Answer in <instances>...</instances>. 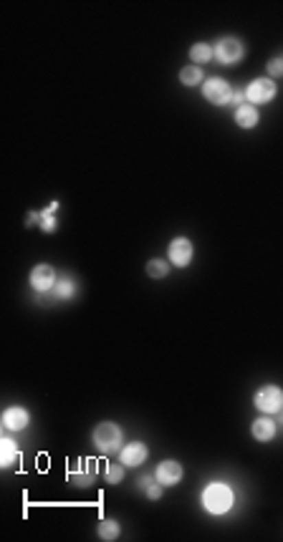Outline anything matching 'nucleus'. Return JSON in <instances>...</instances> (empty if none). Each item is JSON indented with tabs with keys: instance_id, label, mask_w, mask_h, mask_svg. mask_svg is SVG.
<instances>
[{
	"instance_id": "1",
	"label": "nucleus",
	"mask_w": 283,
	"mask_h": 542,
	"mask_svg": "<svg viewBox=\"0 0 283 542\" xmlns=\"http://www.w3.org/2000/svg\"><path fill=\"white\" fill-rule=\"evenodd\" d=\"M200 502H203V510L207 512V515L223 517V515H228V512L233 510L236 495H233V489H230L225 482H210V484L203 489Z\"/></svg>"
},
{
	"instance_id": "2",
	"label": "nucleus",
	"mask_w": 283,
	"mask_h": 542,
	"mask_svg": "<svg viewBox=\"0 0 283 542\" xmlns=\"http://www.w3.org/2000/svg\"><path fill=\"white\" fill-rule=\"evenodd\" d=\"M91 442H94L96 451L104 454V457L119 454L122 447H124V432H122V426L114 424V421H102V424L94 426Z\"/></svg>"
},
{
	"instance_id": "3",
	"label": "nucleus",
	"mask_w": 283,
	"mask_h": 542,
	"mask_svg": "<svg viewBox=\"0 0 283 542\" xmlns=\"http://www.w3.org/2000/svg\"><path fill=\"white\" fill-rule=\"evenodd\" d=\"M212 56L220 66H236L245 58V46L243 40L236 36H223L215 46H212Z\"/></svg>"
},
{
	"instance_id": "4",
	"label": "nucleus",
	"mask_w": 283,
	"mask_h": 542,
	"mask_svg": "<svg viewBox=\"0 0 283 542\" xmlns=\"http://www.w3.org/2000/svg\"><path fill=\"white\" fill-rule=\"evenodd\" d=\"M275 93H278V86H275L273 78H268V76L253 78L251 84L245 86V101L253 104V106H260V104L273 101Z\"/></svg>"
},
{
	"instance_id": "5",
	"label": "nucleus",
	"mask_w": 283,
	"mask_h": 542,
	"mask_svg": "<svg viewBox=\"0 0 283 542\" xmlns=\"http://www.w3.org/2000/svg\"><path fill=\"white\" fill-rule=\"evenodd\" d=\"M253 403H256V409L260 414H278L283 409V388L275 386V384H266V386H260L253 396Z\"/></svg>"
},
{
	"instance_id": "6",
	"label": "nucleus",
	"mask_w": 283,
	"mask_h": 542,
	"mask_svg": "<svg viewBox=\"0 0 283 542\" xmlns=\"http://www.w3.org/2000/svg\"><path fill=\"white\" fill-rule=\"evenodd\" d=\"M233 86L220 76H210L203 81V96L205 101H210L212 106H225L233 101Z\"/></svg>"
},
{
	"instance_id": "7",
	"label": "nucleus",
	"mask_w": 283,
	"mask_h": 542,
	"mask_svg": "<svg viewBox=\"0 0 283 542\" xmlns=\"http://www.w3.org/2000/svg\"><path fill=\"white\" fill-rule=\"evenodd\" d=\"M192 255H195L192 240L185 237V235L170 240V245H167V260H170V265H174V268H188V265L192 263Z\"/></svg>"
},
{
	"instance_id": "8",
	"label": "nucleus",
	"mask_w": 283,
	"mask_h": 542,
	"mask_svg": "<svg viewBox=\"0 0 283 542\" xmlns=\"http://www.w3.org/2000/svg\"><path fill=\"white\" fill-rule=\"evenodd\" d=\"M96 480V459H76L69 469V484L73 487H91Z\"/></svg>"
},
{
	"instance_id": "9",
	"label": "nucleus",
	"mask_w": 283,
	"mask_h": 542,
	"mask_svg": "<svg viewBox=\"0 0 283 542\" xmlns=\"http://www.w3.org/2000/svg\"><path fill=\"white\" fill-rule=\"evenodd\" d=\"M28 280H31V287L36 290V293H48L51 287H56L54 265H48V263L33 265V270H31V275H28Z\"/></svg>"
},
{
	"instance_id": "10",
	"label": "nucleus",
	"mask_w": 283,
	"mask_h": 542,
	"mask_svg": "<svg viewBox=\"0 0 283 542\" xmlns=\"http://www.w3.org/2000/svg\"><path fill=\"white\" fill-rule=\"evenodd\" d=\"M182 477H185V469H182V464L180 462H174V459L159 462L157 469H155V480H157L162 487H174V484H180Z\"/></svg>"
},
{
	"instance_id": "11",
	"label": "nucleus",
	"mask_w": 283,
	"mask_h": 542,
	"mask_svg": "<svg viewBox=\"0 0 283 542\" xmlns=\"http://www.w3.org/2000/svg\"><path fill=\"white\" fill-rule=\"evenodd\" d=\"M147 457H150V449H147V444L144 442H129L122 447V451H119V462L124 467H132V469L144 464Z\"/></svg>"
},
{
	"instance_id": "12",
	"label": "nucleus",
	"mask_w": 283,
	"mask_h": 542,
	"mask_svg": "<svg viewBox=\"0 0 283 542\" xmlns=\"http://www.w3.org/2000/svg\"><path fill=\"white\" fill-rule=\"evenodd\" d=\"M28 421H31V414L23 406H8V409L3 411V429L10 434L23 432L25 426H28Z\"/></svg>"
},
{
	"instance_id": "13",
	"label": "nucleus",
	"mask_w": 283,
	"mask_h": 542,
	"mask_svg": "<svg viewBox=\"0 0 283 542\" xmlns=\"http://www.w3.org/2000/svg\"><path fill=\"white\" fill-rule=\"evenodd\" d=\"M275 432H278V426H275L273 419L266 416V414H263V416H258L251 424V434H253V439H256V442H263V444H266V442H273V439H275Z\"/></svg>"
},
{
	"instance_id": "14",
	"label": "nucleus",
	"mask_w": 283,
	"mask_h": 542,
	"mask_svg": "<svg viewBox=\"0 0 283 542\" xmlns=\"http://www.w3.org/2000/svg\"><path fill=\"white\" fill-rule=\"evenodd\" d=\"M233 119H236V124L240 126V129H256L260 121V111L258 106H253V104H240V106H236V111H233Z\"/></svg>"
},
{
	"instance_id": "15",
	"label": "nucleus",
	"mask_w": 283,
	"mask_h": 542,
	"mask_svg": "<svg viewBox=\"0 0 283 542\" xmlns=\"http://www.w3.org/2000/svg\"><path fill=\"white\" fill-rule=\"evenodd\" d=\"M18 457H21L18 442L13 436H3V442H0V464H3V469H10L18 462Z\"/></svg>"
},
{
	"instance_id": "16",
	"label": "nucleus",
	"mask_w": 283,
	"mask_h": 542,
	"mask_svg": "<svg viewBox=\"0 0 283 542\" xmlns=\"http://www.w3.org/2000/svg\"><path fill=\"white\" fill-rule=\"evenodd\" d=\"M119 534H122V525H119L117 519H102L99 525H96V537L104 542H114L119 540Z\"/></svg>"
},
{
	"instance_id": "17",
	"label": "nucleus",
	"mask_w": 283,
	"mask_h": 542,
	"mask_svg": "<svg viewBox=\"0 0 283 542\" xmlns=\"http://www.w3.org/2000/svg\"><path fill=\"white\" fill-rule=\"evenodd\" d=\"M188 54H190L192 66H203V63H207V61L215 58V56H212V46L210 43H203V40H200V43H192Z\"/></svg>"
},
{
	"instance_id": "18",
	"label": "nucleus",
	"mask_w": 283,
	"mask_h": 542,
	"mask_svg": "<svg viewBox=\"0 0 283 542\" xmlns=\"http://www.w3.org/2000/svg\"><path fill=\"white\" fill-rule=\"evenodd\" d=\"M56 209H58V202H51V207L41 212V225H38L41 233H46V235H54L56 233V227H58V217H56Z\"/></svg>"
},
{
	"instance_id": "19",
	"label": "nucleus",
	"mask_w": 283,
	"mask_h": 542,
	"mask_svg": "<svg viewBox=\"0 0 283 542\" xmlns=\"http://www.w3.org/2000/svg\"><path fill=\"white\" fill-rule=\"evenodd\" d=\"M144 272H147L152 280L167 278V275H170V260H165V257H152L150 263H147V268H144Z\"/></svg>"
},
{
	"instance_id": "20",
	"label": "nucleus",
	"mask_w": 283,
	"mask_h": 542,
	"mask_svg": "<svg viewBox=\"0 0 283 542\" xmlns=\"http://www.w3.org/2000/svg\"><path fill=\"white\" fill-rule=\"evenodd\" d=\"M137 484L144 489V497H147V499H152V502L162 499V495H165V487H162V484H159L155 477H142Z\"/></svg>"
},
{
	"instance_id": "21",
	"label": "nucleus",
	"mask_w": 283,
	"mask_h": 542,
	"mask_svg": "<svg viewBox=\"0 0 283 542\" xmlns=\"http://www.w3.org/2000/svg\"><path fill=\"white\" fill-rule=\"evenodd\" d=\"M177 78H180L182 86H200L203 84V69L200 66H185V69H180V73H177Z\"/></svg>"
},
{
	"instance_id": "22",
	"label": "nucleus",
	"mask_w": 283,
	"mask_h": 542,
	"mask_svg": "<svg viewBox=\"0 0 283 542\" xmlns=\"http://www.w3.org/2000/svg\"><path fill=\"white\" fill-rule=\"evenodd\" d=\"M126 474V467L122 462H109V464L104 467V480L109 482V484H119V482L124 480Z\"/></svg>"
},
{
	"instance_id": "23",
	"label": "nucleus",
	"mask_w": 283,
	"mask_h": 542,
	"mask_svg": "<svg viewBox=\"0 0 283 542\" xmlns=\"http://www.w3.org/2000/svg\"><path fill=\"white\" fill-rule=\"evenodd\" d=\"M73 293H76V283H73V278H66L58 280L56 283V298H61V301H69V298H73Z\"/></svg>"
},
{
	"instance_id": "24",
	"label": "nucleus",
	"mask_w": 283,
	"mask_h": 542,
	"mask_svg": "<svg viewBox=\"0 0 283 542\" xmlns=\"http://www.w3.org/2000/svg\"><path fill=\"white\" fill-rule=\"evenodd\" d=\"M266 73H268V78H273V81L283 76V56H273V58L266 63Z\"/></svg>"
},
{
	"instance_id": "25",
	"label": "nucleus",
	"mask_w": 283,
	"mask_h": 542,
	"mask_svg": "<svg viewBox=\"0 0 283 542\" xmlns=\"http://www.w3.org/2000/svg\"><path fill=\"white\" fill-rule=\"evenodd\" d=\"M33 225H41V212H36V209H28V217H25V227H33Z\"/></svg>"
},
{
	"instance_id": "26",
	"label": "nucleus",
	"mask_w": 283,
	"mask_h": 542,
	"mask_svg": "<svg viewBox=\"0 0 283 542\" xmlns=\"http://www.w3.org/2000/svg\"><path fill=\"white\" fill-rule=\"evenodd\" d=\"M278 414H281V416H278V419H281V424H283V409H281V411H278Z\"/></svg>"
}]
</instances>
